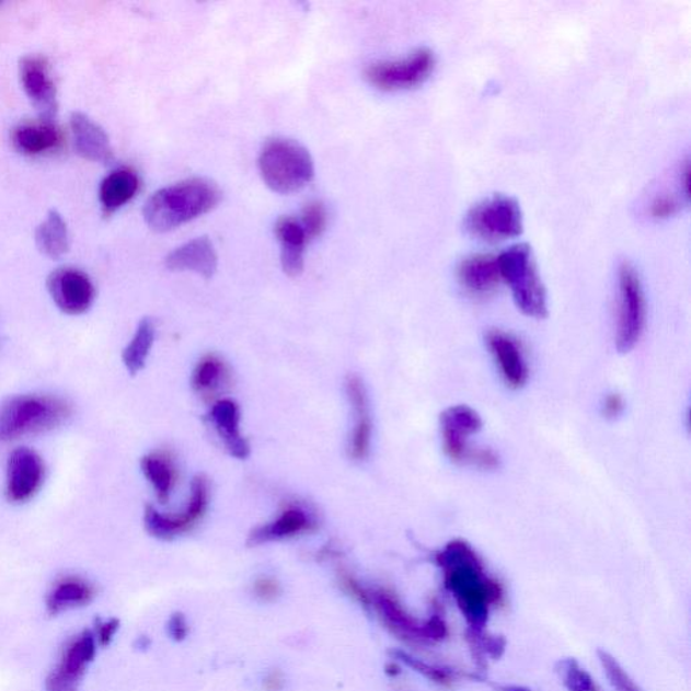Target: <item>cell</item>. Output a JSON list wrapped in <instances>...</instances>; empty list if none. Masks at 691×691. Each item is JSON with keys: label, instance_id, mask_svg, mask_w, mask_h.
Returning a JSON list of instances; mask_svg holds the SVG:
<instances>
[{"label": "cell", "instance_id": "1", "mask_svg": "<svg viewBox=\"0 0 691 691\" xmlns=\"http://www.w3.org/2000/svg\"><path fill=\"white\" fill-rule=\"evenodd\" d=\"M222 191L212 180L195 177L161 188L145 203V222L156 232L180 228L214 210Z\"/></svg>", "mask_w": 691, "mask_h": 691}, {"label": "cell", "instance_id": "2", "mask_svg": "<svg viewBox=\"0 0 691 691\" xmlns=\"http://www.w3.org/2000/svg\"><path fill=\"white\" fill-rule=\"evenodd\" d=\"M447 586L461 600L470 618L479 620L485 603L495 596L496 585L487 578L475 551L463 540H452L438 555Z\"/></svg>", "mask_w": 691, "mask_h": 691}, {"label": "cell", "instance_id": "3", "mask_svg": "<svg viewBox=\"0 0 691 691\" xmlns=\"http://www.w3.org/2000/svg\"><path fill=\"white\" fill-rule=\"evenodd\" d=\"M66 400L49 394H22L0 405V442L51 431L71 416Z\"/></svg>", "mask_w": 691, "mask_h": 691}, {"label": "cell", "instance_id": "4", "mask_svg": "<svg viewBox=\"0 0 691 691\" xmlns=\"http://www.w3.org/2000/svg\"><path fill=\"white\" fill-rule=\"evenodd\" d=\"M261 176L272 191L288 195L298 193L312 182L313 160L303 145L287 138H273L261 150Z\"/></svg>", "mask_w": 691, "mask_h": 691}, {"label": "cell", "instance_id": "5", "mask_svg": "<svg viewBox=\"0 0 691 691\" xmlns=\"http://www.w3.org/2000/svg\"><path fill=\"white\" fill-rule=\"evenodd\" d=\"M503 281L507 283L516 306L527 316H548V293L539 276L535 258L527 243H518L497 255Z\"/></svg>", "mask_w": 691, "mask_h": 691}, {"label": "cell", "instance_id": "6", "mask_svg": "<svg viewBox=\"0 0 691 691\" xmlns=\"http://www.w3.org/2000/svg\"><path fill=\"white\" fill-rule=\"evenodd\" d=\"M482 419L477 411L469 405H452L440 416V434L446 456L451 461L470 467L492 470L498 468V457L490 449H477L470 438L479 434Z\"/></svg>", "mask_w": 691, "mask_h": 691}, {"label": "cell", "instance_id": "7", "mask_svg": "<svg viewBox=\"0 0 691 691\" xmlns=\"http://www.w3.org/2000/svg\"><path fill=\"white\" fill-rule=\"evenodd\" d=\"M647 304L643 284L637 270L630 263L620 266L618 324H615V347L620 353H629L641 341L646 327Z\"/></svg>", "mask_w": 691, "mask_h": 691}, {"label": "cell", "instance_id": "8", "mask_svg": "<svg viewBox=\"0 0 691 691\" xmlns=\"http://www.w3.org/2000/svg\"><path fill=\"white\" fill-rule=\"evenodd\" d=\"M464 224L474 237L499 242L521 234L522 214L514 197L496 194L470 208Z\"/></svg>", "mask_w": 691, "mask_h": 691}, {"label": "cell", "instance_id": "9", "mask_svg": "<svg viewBox=\"0 0 691 691\" xmlns=\"http://www.w3.org/2000/svg\"><path fill=\"white\" fill-rule=\"evenodd\" d=\"M435 62L437 60L431 49L419 48L399 60L371 64L366 68L365 78L381 91L415 89L434 72Z\"/></svg>", "mask_w": 691, "mask_h": 691}, {"label": "cell", "instance_id": "10", "mask_svg": "<svg viewBox=\"0 0 691 691\" xmlns=\"http://www.w3.org/2000/svg\"><path fill=\"white\" fill-rule=\"evenodd\" d=\"M210 499V486L205 475H196L191 486V498L182 514H161L153 505L145 508L143 522L149 535L161 540H172L193 531L205 518Z\"/></svg>", "mask_w": 691, "mask_h": 691}, {"label": "cell", "instance_id": "11", "mask_svg": "<svg viewBox=\"0 0 691 691\" xmlns=\"http://www.w3.org/2000/svg\"><path fill=\"white\" fill-rule=\"evenodd\" d=\"M51 300L67 315H81L96 298L94 283L83 270L64 266L50 273L46 281Z\"/></svg>", "mask_w": 691, "mask_h": 691}, {"label": "cell", "instance_id": "12", "mask_svg": "<svg viewBox=\"0 0 691 691\" xmlns=\"http://www.w3.org/2000/svg\"><path fill=\"white\" fill-rule=\"evenodd\" d=\"M45 464L36 451L19 447L9 456L5 468V497L13 504H25L41 490Z\"/></svg>", "mask_w": 691, "mask_h": 691}, {"label": "cell", "instance_id": "13", "mask_svg": "<svg viewBox=\"0 0 691 691\" xmlns=\"http://www.w3.org/2000/svg\"><path fill=\"white\" fill-rule=\"evenodd\" d=\"M97 647L92 631L81 632L74 637L64 649L60 664L46 682L48 691H78L81 679L95 659Z\"/></svg>", "mask_w": 691, "mask_h": 691}, {"label": "cell", "instance_id": "14", "mask_svg": "<svg viewBox=\"0 0 691 691\" xmlns=\"http://www.w3.org/2000/svg\"><path fill=\"white\" fill-rule=\"evenodd\" d=\"M20 79L22 89L36 108L39 119L54 120L58 110V101L48 60L37 55L22 57Z\"/></svg>", "mask_w": 691, "mask_h": 691}, {"label": "cell", "instance_id": "15", "mask_svg": "<svg viewBox=\"0 0 691 691\" xmlns=\"http://www.w3.org/2000/svg\"><path fill=\"white\" fill-rule=\"evenodd\" d=\"M486 344L490 347L493 359L497 365L505 384L510 389H521L527 384V359L520 342L513 334L503 330H492L486 335Z\"/></svg>", "mask_w": 691, "mask_h": 691}, {"label": "cell", "instance_id": "16", "mask_svg": "<svg viewBox=\"0 0 691 691\" xmlns=\"http://www.w3.org/2000/svg\"><path fill=\"white\" fill-rule=\"evenodd\" d=\"M346 394L354 415L348 454L354 461H364L370 452L373 423H371L368 392H366L365 384L359 377H347Z\"/></svg>", "mask_w": 691, "mask_h": 691}, {"label": "cell", "instance_id": "17", "mask_svg": "<svg viewBox=\"0 0 691 691\" xmlns=\"http://www.w3.org/2000/svg\"><path fill=\"white\" fill-rule=\"evenodd\" d=\"M318 527V522L310 510L301 505H288L278 518L266 522L264 526L254 528L250 532L247 544L260 545L278 540L301 535V533L312 532Z\"/></svg>", "mask_w": 691, "mask_h": 691}, {"label": "cell", "instance_id": "18", "mask_svg": "<svg viewBox=\"0 0 691 691\" xmlns=\"http://www.w3.org/2000/svg\"><path fill=\"white\" fill-rule=\"evenodd\" d=\"M11 143H13L16 152L36 157L60 149L64 143V135L54 120H26L21 122L11 131Z\"/></svg>", "mask_w": 691, "mask_h": 691}, {"label": "cell", "instance_id": "19", "mask_svg": "<svg viewBox=\"0 0 691 691\" xmlns=\"http://www.w3.org/2000/svg\"><path fill=\"white\" fill-rule=\"evenodd\" d=\"M210 421L226 451L237 460H246L252 449L241 431L240 406L230 399L219 400L212 405Z\"/></svg>", "mask_w": 691, "mask_h": 691}, {"label": "cell", "instance_id": "20", "mask_svg": "<svg viewBox=\"0 0 691 691\" xmlns=\"http://www.w3.org/2000/svg\"><path fill=\"white\" fill-rule=\"evenodd\" d=\"M458 280L467 292L480 298L495 292L503 281L497 255H469L458 266Z\"/></svg>", "mask_w": 691, "mask_h": 691}, {"label": "cell", "instance_id": "21", "mask_svg": "<svg viewBox=\"0 0 691 691\" xmlns=\"http://www.w3.org/2000/svg\"><path fill=\"white\" fill-rule=\"evenodd\" d=\"M165 264L172 272H194L208 280L218 269V254L207 237H199L173 250Z\"/></svg>", "mask_w": 691, "mask_h": 691}, {"label": "cell", "instance_id": "22", "mask_svg": "<svg viewBox=\"0 0 691 691\" xmlns=\"http://www.w3.org/2000/svg\"><path fill=\"white\" fill-rule=\"evenodd\" d=\"M69 122H71L74 148L83 159L102 162V164L113 161L112 143L102 126L83 113H72Z\"/></svg>", "mask_w": 691, "mask_h": 691}, {"label": "cell", "instance_id": "23", "mask_svg": "<svg viewBox=\"0 0 691 691\" xmlns=\"http://www.w3.org/2000/svg\"><path fill=\"white\" fill-rule=\"evenodd\" d=\"M275 232L281 245V266L289 277H298L304 270V250L310 240L300 220L283 217L277 220Z\"/></svg>", "mask_w": 691, "mask_h": 691}, {"label": "cell", "instance_id": "24", "mask_svg": "<svg viewBox=\"0 0 691 691\" xmlns=\"http://www.w3.org/2000/svg\"><path fill=\"white\" fill-rule=\"evenodd\" d=\"M96 590L89 580L69 576L58 579L46 597V609L51 615L72 611L89 606L94 600Z\"/></svg>", "mask_w": 691, "mask_h": 691}, {"label": "cell", "instance_id": "25", "mask_svg": "<svg viewBox=\"0 0 691 691\" xmlns=\"http://www.w3.org/2000/svg\"><path fill=\"white\" fill-rule=\"evenodd\" d=\"M137 173L127 168L113 171L103 178L99 188V200L104 215H113L126 206L138 193Z\"/></svg>", "mask_w": 691, "mask_h": 691}, {"label": "cell", "instance_id": "26", "mask_svg": "<svg viewBox=\"0 0 691 691\" xmlns=\"http://www.w3.org/2000/svg\"><path fill=\"white\" fill-rule=\"evenodd\" d=\"M141 470L153 486L156 497L161 504L170 502L174 484H176V467L166 452H152L141 460Z\"/></svg>", "mask_w": 691, "mask_h": 691}, {"label": "cell", "instance_id": "27", "mask_svg": "<svg viewBox=\"0 0 691 691\" xmlns=\"http://www.w3.org/2000/svg\"><path fill=\"white\" fill-rule=\"evenodd\" d=\"M36 243L41 253L51 260L61 258L67 254L71 238H69L66 220L55 210L49 211L48 217L36 230Z\"/></svg>", "mask_w": 691, "mask_h": 691}, {"label": "cell", "instance_id": "28", "mask_svg": "<svg viewBox=\"0 0 691 691\" xmlns=\"http://www.w3.org/2000/svg\"><path fill=\"white\" fill-rule=\"evenodd\" d=\"M156 339V326L152 319L145 318L139 322L135 336L130 344L122 353V361L127 371L135 376L147 365L150 350Z\"/></svg>", "mask_w": 691, "mask_h": 691}, {"label": "cell", "instance_id": "29", "mask_svg": "<svg viewBox=\"0 0 691 691\" xmlns=\"http://www.w3.org/2000/svg\"><path fill=\"white\" fill-rule=\"evenodd\" d=\"M228 366L215 354H208L197 362L193 375V388L201 396L210 398L228 381Z\"/></svg>", "mask_w": 691, "mask_h": 691}, {"label": "cell", "instance_id": "30", "mask_svg": "<svg viewBox=\"0 0 691 691\" xmlns=\"http://www.w3.org/2000/svg\"><path fill=\"white\" fill-rule=\"evenodd\" d=\"M306 231L308 240H315L327 228L329 214L322 201H310L303 208L299 219Z\"/></svg>", "mask_w": 691, "mask_h": 691}, {"label": "cell", "instance_id": "31", "mask_svg": "<svg viewBox=\"0 0 691 691\" xmlns=\"http://www.w3.org/2000/svg\"><path fill=\"white\" fill-rule=\"evenodd\" d=\"M600 660L603 667V671H606L609 682L612 683V687L618 691H642L641 688L636 687V683L632 681L629 673H626L618 661H615L611 655L606 653H600Z\"/></svg>", "mask_w": 691, "mask_h": 691}, {"label": "cell", "instance_id": "32", "mask_svg": "<svg viewBox=\"0 0 691 691\" xmlns=\"http://www.w3.org/2000/svg\"><path fill=\"white\" fill-rule=\"evenodd\" d=\"M255 597L261 601L272 602L281 595V586L278 580L272 577H261L253 585Z\"/></svg>", "mask_w": 691, "mask_h": 691}, {"label": "cell", "instance_id": "33", "mask_svg": "<svg viewBox=\"0 0 691 691\" xmlns=\"http://www.w3.org/2000/svg\"><path fill=\"white\" fill-rule=\"evenodd\" d=\"M682 201L676 195H661L656 197L652 206L655 218H669L681 208Z\"/></svg>", "mask_w": 691, "mask_h": 691}, {"label": "cell", "instance_id": "34", "mask_svg": "<svg viewBox=\"0 0 691 691\" xmlns=\"http://www.w3.org/2000/svg\"><path fill=\"white\" fill-rule=\"evenodd\" d=\"M119 630V621L116 619H110L106 621H99L96 629L92 634L96 638L97 646L106 647L112 644L116 632Z\"/></svg>", "mask_w": 691, "mask_h": 691}, {"label": "cell", "instance_id": "35", "mask_svg": "<svg viewBox=\"0 0 691 691\" xmlns=\"http://www.w3.org/2000/svg\"><path fill=\"white\" fill-rule=\"evenodd\" d=\"M567 670L568 673L566 682L568 683V688H571L572 691H598L596 689V684L591 682L588 673L578 669V667L574 665H572L571 669Z\"/></svg>", "mask_w": 691, "mask_h": 691}, {"label": "cell", "instance_id": "36", "mask_svg": "<svg viewBox=\"0 0 691 691\" xmlns=\"http://www.w3.org/2000/svg\"><path fill=\"white\" fill-rule=\"evenodd\" d=\"M341 585L344 586V589L348 595L356 598L362 606L368 607L371 600V596L366 591L361 585L357 583V579L350 576V574L342 573L341 574Z\"/></svg>", "mask_w": 691, "mask_h": 691}, {"label": "cell", "instance_id": "37", "mask_svg": "<svg viewBox=\"0 0 691 691\" xmlns=\"http://www.w3.org/2000/svg\"><path fill=\"white\" fill-rule=\"evenodd\" d=\"M623 411L624 400L619 393L608 394L606 400H603L602 414L606 415L608 419H615V417L620 416Z\"/></svg>", "mask_w": 691, "mask_h": 691}, {"label": "cell", "instance_id": "38", "mask_svg": "<svg viewBox=\"0 0 691 691\" xmlns=\"http://www.w3.org/2000/svg\"><path fill=\"white\" fill-rule=\"evenodd\" d=\"M168 630H170V634L174 641H183V638L188 635L187 620H185L183 614H174L170 620V624H168Z\"/></svg>", "mask_w": 691, "mask_h": 691}, {"label": "cell", "instance_id": "39", "mask_svg": "<svg viewBox=\"0 0 691 691\" xmlns=\"http://www.w3.org/2000/svg\"><path fill=\"white\" fill-rule=\"evenodd\" d=\"M284 684H286L284 673L280 670H273L264 678L263 687L265 691H281Z\"/></svg>", "mask_w": 691, "mask_h": 691}]
</instances>
